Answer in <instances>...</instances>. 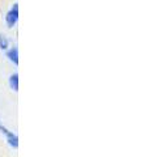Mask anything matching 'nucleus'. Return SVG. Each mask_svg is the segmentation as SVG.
I'll use <instances>...</instances> for the list:
<instances>
[{
  "instance_id": "f257e3e1",
  "label": "nucleus",
  "mask_w": 149,
  "mask_h": 157,
  "mask_svg": "<svg viewBox=\"0 0 149 157\" xmlns=\"http://www.w3.org/2000/svg\"><path fill=\"white\" fill-rule=\"evenodd\" d=\"M17 21H18V4L14 3L12 8L6 14V22L8 28H13V26H16Z\"/></svg>"
},
{
  "instance_id": "f03ea898",
  "label": "nucleus",
  "mask_w": 149,
  "mask_h": 157,
  "mask_svg": "<svg viewBox=\"0 0 149 157\" xmlns=\"http://www.w3.org/2000/svg\"><path fill=\"white\" fill-rule=\"evenodd\" d=\"M0 132L2 134H4L6 135V139H7V141H8V144L12 147V148H18V136L14 134V132H12V131H9L6 126H3L2 123H0Z\"/></svg>"
},
{
  "instance_id": "7ed1b4c3",
  "label": "nucleus",
  "mask_w": 149,
  "mask_h": 157,
  "mask_svg": "<svg viewBox=\"0 0 149 157\" xmlns=\"http://www.w3.org/2000/svg\"><path fill=\"white\" fill-rule=\"evenodd\" d=\"M7 58L13 63L14 66H18V48L14 46V47L11 48V50H8L7 51Z\"/></svg>"
},
{
  "instance_id": "20e7f679",
  "label": "nucleus",
  "mask_w": 149,
  "mask_h": 157,
  "mask_svg": "<svg viewBox=\"0 0 149 157\" xmlns=\"http://www.w3.org/2000/svg\"><path fill=\"white\" fill-rule=\"evenodd\" d=\"M9 86L14 92L18 90V73L17 72H14L13 75L9 76Z\"/></svg>"
},
{
  "instance_id": "39448f33",
  "label": "nucleus",
  "mask_w": 149,
  "mask_h": 157,
  "mask_svg": "<svg viewBox=\"0 0 149 157\" xmlns=\"http://www.w3.org/2000/svg\"><path fill=\"white\" fill-rule=\"evenodd\" d=\"M8 45H9L8 38L4 36V34H0V48H2L3 51H6L8 48Z\"/></svg>"
}]
</instances>
